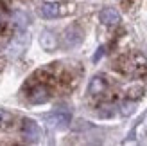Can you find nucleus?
<instances>
[{
    "label": "nucleus",
    "instance_id": "nucleus-1",
    "mask_svg": "<svg viewBox=\"0 0 147 146\" xmlns=\"http://www.w3.org/2000/svg\"><path fill=\"white\" fill-rule=\"evenodd\" d=\"M40 13L43 18H59L65 14L76 13V4L72 2H45L41 4Z\"/></svg>",
    "mask_w": 147,
    "mask_h": 146
},
{
    "label": "nucleus",
    "instance_id": "nucleus-2",
    "mask_svg": "<svg viewBox=\"0 0 147 146\" xmlns=\"http://www.w3.org/2000/svg\"><path fill=\"white\" fill-rule=\"evenodd\" d=\"M20 134H22L25 143H38L40 137H41V128L34 119L24 117L22 119V125H20Z\"/></svg>",
    "mask_w": 147,
    "mask_h": 146
},
{
    "label": "nucleus",
    "instance_id": "nucleus-3",
    "mask_svg": "<svg viewBox=\"0 0 147 146\" xmlns=\"http://www.w3.org/2000/svg\"><path fill=\"white\" fill-rule=\"evenodd\" d=\"M81 42H83V29L79 25L72 24L63 31V45L65 47H70V49L77 47Z\"/></svg>",
    "mask_w": 147,
    "mask_h": 146
},
{
    "label": "nucleus",
    "instance_id": "nucleus-4",
    "mask_svg": "<svg viewBox=\"0 0 147 146\" xmlns=\"http://www.w3.org/2000/svg\"><path fill=\"white\" fill-rule=\"evenodd\" d=\"M108 90V81L104 76H93L90 79V83H88V92L92 94V96H100V94H104Z\"/></svg>",
    "mask_w": 147,
    "mask_h": 146
},
{
    "label": "nucleus",
    "instance_id": "nucleus-5",
    "mask_svg": "<svg viewBox=\"0 0 147 146\" xmlns=\"http://www.w3.org/2000/svg\"><path fill=\"white\" fill-rule=\"evenodd\" d=\"M47 119H49V123L52 126H56V128H67L68 125H70V121H72V115L68 114V112H52L50 115H47Z\"/></svg>",
    "mask_w": 147,
    "mask_h": 146
},
{
    "label": "nucleus",
    "instance_id": "nucleus-6",
    "mask_svg": "<svg viewBox=\"0 0 147 146\" xmlns=\"http://www.w3.org/2000/svg\"><path fill=\"white\" fill-rule=\"evenodd\" d=\"M99 20L104 25H117L120 22V13L117 9H113V7H104L99 13Z\"/></svg>",
    "mask_w": 147,
    "mask_h": 146
},
{
    "label": "nucleus",
    "instance_id": "nucleus-7",
    "mask_svg": "<svg viewBox=\"0 0 147 146\" xmlns=\"http://www.w3.org/2000/svg\"><path fill=\"white\" fill-rule=\"evenodd\" d=\"M40 45H41L43 50H49V53H50V50H54L57 47L56 34L52 31H49V29H45V31L41 33V36H40Z\"/></svg>",
    "mask_w": 147,
    "mask_h": 146
},
{
    "label": "nucleus",
    "instance_id": "nucleus-8",
    "mask_svg": "<svg viewBox=\"0 0 147 146\" xmlns=\"http://www.w3.org/2000/svg\"><path fill=\"white\" fill-rule=\"evenodd\" d=\"M49 98H50V92L45 85H36L29 94V99L32 103H45V101H49Z\"/></svg>",
    "mask_w": 147,
    "mask_h": 146
},
{
    "label": "nucleus",
    "instance_id": "nucleus-9",
    "mask_svg": "<svg viewBox=\"0 0 147 146\" xmlns=\"http://www.w3.org/2000/svg\"><path fill=\"white\" fill-rule=\"evenodd\" d=\"M11 121H13V114L4 110V108H0V128L5 126V125H9Z\"/></svg>",
    "mask_w": 147,
    "mask_h": 146
},
{
    "label": "nucleus",
    "instance_id": "nucleus-10",
    "mask_svg": "<svg viewBox=\"0 0 147 146\" xmlns=\"http://www.w3.org/2000/svg\"><path fill=\"white\" fill-rule=\"evenodd\" d=\"M102 53H104V47H100V49L97 50V54H95V56H93V61H97V60H99V58L102 56Z\"/></svg>",
    "mask_w": 147,
    "mask_h": 146
},
{
    "label": "nucleus",
    "instance_id": "nucleus-11",
    "mask_svg": "<svg viewBox=\"0 0 147 146\" xmlns=\"http://www.w3.org/2000/svg\"><path fill=\"white\" fill-rule=\"evenodd\" d=\"M0 25H2V16H0Z\"/></svg>",
    "mask_w": 147,
    "mask_h": 146
}]
</instances>
